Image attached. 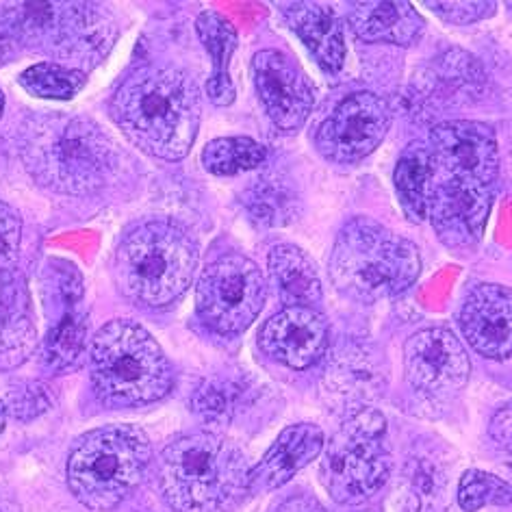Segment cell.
<instances>
[{
    "mask_svg": "<svg viewBox=\"0 0 512 512\" xmlns=\"http://www.w3.org/2000/svg\"><path fill=\"white\" fill-rule=\"evenodd\" d=\"M109 111L124 137L150 157L181 161L202 118L198 83L174 66H139L115 89Z\"/></svg>",
    "mask_w": 512,
    "mask_h": 512,
    "instance_id": "6da1fadb",
    "label": "cell"
},
{
    "mask_svg": "<svg viewBox=\"0 0 512 512\" xmlns=\"http://www.w3.org/2000/svg\"><path fill=\"white\" fill-rule=\"evenodd\" d=\"M20 155L37 183L63 196H89L120 168V150L83 115H44L27 122Z\"/></svg>",
    "mask_w": 512,
    "mask_h": 512,
    "instance_id": "7a4b0ae2",
    "label": "cell"
},
{
    "mask_svg": "<svg viewBox=\"0 0 512 512\" xmlns=\"http://www.w3.org/2000/svg\"><path fill=\"white\" fill-rule=\"evenodd\" d=\"M157 482L176 512H230L250 493V469L237 443L200 430L165 445Z\"/></svg>",
    "mask_w": 512,
    "mask_h": 512,
    "instance_id": "3957f363",
    "label": "cell"
},
{
    "mask_svg": "<svg viewBox=\"0 0 512 512\" xmlns=\"http://www.w3.org/2000/svg\"><path fill=\"white\" fill-rule=\"evenodd\" d=\"M200 250L185 228L150 220L131 228L113 259V280L122 296L144 309H165L194 283Z\"/></svg>",
    "mask_w": 512,
    "mask_h": 512,
    "instance_id": "277c9868",
    "label": "cell"
},
{
    "mask_svg": "<svg viewBox=\"0 0 512 512\" xmlns=\"http://www.w3.org/2000/svg\"><path fill=\"white\" fill-rule=\"evenodd\" d=\"M330 280L345 298L374 304L400 296L419 278L415 243L369 217L345 224L330 254Z\"/></svg>",
    "mask_w": 512,
    "mask_h": 512,
    "instance_id": "5b68a950",
    "label": "cell"
},
{
    "mask_svg": "<svg viewBox=\"0 0 512 512\" xmlns=\"http://www.w3.org/2000/svg\"><path fill=\"white\" fill-rule=\"evenodd\" d=\"M89 380L102 404L146 406L172 391L174 371L144 326L113 319L89 343Z\"/></svg>",
    "mask_w": 512,
    "mask_h": 512,
    "instance_id": "8992f818",
    "label": "cell"
},
{
    "mask_svg": "<svg viewBox=\"0 0 512 512\" xmlns=\"http://www.w3.org/2000/svg\"><path fill=\"white\" fill-rule=\"evenodd\" d=\"M152 443L142 428L105 426L74 443L68 456V489L89 510H113L144 480Z\"/></svg>",
    "mask_w": 512,
    "mask_h": 512,
    "instance_id": "52a82bcc",
    "label": "cell"
},
{
    "mask_svg": "<svg viewBox=\"0 0 512 512\" xmlns=\"http://www.w3.org/2000/svg\"><path fill=\"white\" fill-rule=\"evenodd\" d=\"M391 467L387 419L376 408H365L328 441L319 480L335 502L354 506L367 502L387 484Z\"/></svg>",
    "mask_w": 512,
    "mask_h": 512,
    "instance_id": "ba28073f",
    "label": "cell"
},
{
    "mask_svg": "<svg viewBox=\"0 0 512 512\" xmlns=\"http://www.w3.org/2000/svg\"><path fill=\"white\" fill-rule=\"evenodd\" d=\"M105 22L87 3L0 5V57L11 46H27L59 57L89 53L105 42Z\"/></svg>",
    "mask_w": 512,
    "mask_h": 512,
    "instance_id": "9c48e42d",
    "label": "cell"
},
{
    "mask_svg": "<svg viewBox=\"0 0 512 512\" xmlns=\"http://www.w3.org/2000/svg\"><path fill=\"white\" fill-rule=\"evenodd\" d=\"M267 298L263 272L252 259L226 252L204 267L196 289L200 322L222 337L241 335L259 317Z\"/></svg>",
    "mask_w": 512,
    "mask_h": 512,
    "instance_id": "30bf717a",
    "label": "cell"
},
{
    "mask_svg": "<svg viewBox=\"0 0 512 512\" xmlns=\"http://www.w3.org/2000/svg\"><path fill=\"white\" fill-rule=\"evenodd\" d=\"M44 306L48 332L42 343V363L53 374L76 369L87 352L89 319L83 302V278L63 259H50L44 270Z\"/></svg>",
    "mask_w": 512,
    "mask_h": 512,
    "instance_id": "8fae6325",
    "label": "cell"
},
{
    "mask_svg": "<svg viewBox=\"0 0 512 512\" xmlns=\"http://www.w3.org/2000/svg\"><path fill=\"white\" fill-rule=\"evenodd\" d=\"M469 354L452 330L424 328L404 343V376L426 402L445 404L467 387Z\"/></svg>",
    "mask_w": 512,
    "mask_h": 512,
    "instance_id": "7c38bea8",
    "label": "cell"
},
{
    "mask_svg": "<svg viewBox=\"0 0 512 512\" xmlns=\"http://www.w3.org/2000/svg\"><path fill=\"white\" fill-rule=\"evenodd\" d=\"M391 120L389 102L378 94H350L319 124L315 146L319 155L332 163H358L382 144Z\"/></svg>",
    "mask_w": 512,
    "mask_h": 512,
    "instance_id": "4fadbf2b",
    "label": "cell"
},
{
    "mask_svg": "<svg viewBox=\"0 0 512 512\" xmlns=\"http://www.w3.org/2000/svg\"><path fill=\"white\" fill-rule=\"evenodd\" d=\"M493 207V187L465 183L434 170L428 189V220L443 246L471 248L482 239Z\"/></svg>",
    "mask_w": 512,
    "mask_h": 512,
    "instance_id": "5bb4252c",
    "label": "cell"
},
{
    "mask_svg": "<svg viewBox=\"0 0 512 512\" xmlns=\"http://www.w3.org/2000/svg\"><path fill=\"white\" fill-rule=\"evenodd\" d=\"M428 148L437 172L465 183L495 187L499 146L489 124L473 120L443 122L430 131Z\"/></svg>",
    "mask_w": 512,
    "mask_h": 512,
    "instance_id": "9a60e30c",
    "label": "cell"
},
{
    "mask_svg": "<svg viewBox=\"0 0 512 512\" xmlns=\"http://www.w3.org/2000/svg\"><path fill=\"white\" fill-rule=\"evenodd\" d=\"M252 79L267 118L285 133L298 131L315 107L309 76L280 50H259L252 59Z\"/></svg>",
    "mask_w": 512,
    "mask_h": 512,
    "instance_id": "2e32d148",
    "label": "cell"
},
{
    "mask_svg": "<svg viewBox=\"0 0 512 512\" xmlns=\"http://www.w3.org/2000/svg\"><path fill=\"white\" fill-rule=\"evenodd\" d=\"M384 391V365L365 343H345L330 356L322 378V393L332 411L356 415Z\"/></svg>",
    "mask_w": 512,
    "mask_h": 512,
    "instance_id": "e0dca14e",
    "label": "cell"
},
{
    "mask_svg": "<svg viewBox=\"0 0 512 512\" xmlns=\"http://www.w3.org/2000/svg\"><path fill=\"white\" fill-rule=\"evenodd\" d=\"M259 348L289 369H309L328 350L326 317L306 306H285L263 324Z\"/></svg>",
    "mask_w": 512,
    "mask_h": 512,
    "instance_id": "ac0fdd59",
    "label": "cell"
},
{
    "mask_svg": "<svg viewBox=\"0 0 512 512\" xmlns=\"http://www.w3.org/2000/svg\"><path fill=\"white\" fill-rule=\"evenodd\" d=\"M458 324L465 341L484 358H512V289L493 283L471 289Z\"/></svg>",
    "mask_w": 512,
    "mask_h": 512,
    "instance_id": "d6986e66",
    "label": "cell"
},
{
    "mask_svg": "<svg viewBox=\"0 0 512 512\" xmlns=\"http://www.w3.org/2000/svg\"><path fill=\"white\" fill-rule=\"evenodd\" d=\"M324 445V430L315 424L285 428L267 454L250 469V493H267L285 486L322 454Z\"/></svg>",
    "mask_w": 512,
    "mask_h": 512,
    "instance_id": "ffe728a7",
    "label": "cell"
},
{
    "mask_svg": "<svg viewBox=\"0 0 512 512\" xmlns=\"http://www.w3.org/2000/svg\"><path fill=\"white\" fill-rule=\"evenodd\" d=\"M37 345L40 337L27 280L16 270L0 274V369L24 365Z\"/></svg>",
    "mask_w": 512,
    "mask_h": 512,
    "instance_id": "44dd1931",
    "label": "cell"
},
{
    "mask_svg": "<svg viewBox=\"0 0 512 512\" xmlns=\"http://www.w3.org/2000/svg\"><path fill=\"white\" fill-rule=\"evenodd\" d=\"M452 458L434 443H419L408 454L400 476L402 512H443L450 491Z\"/></svg>",
    "mask_w": 512,
    "mask_h": 512,
    "instance_id": "7402d4cb",
    "label": "cell"
},
{
    "mask_svg": "<svg viewBox=\"0 0 512 512\" xmlns=\"http://www.w3.org/2000/svg\"><path fill=\"white\" fill-rule=\"evenodd\" d=\"M484 85V70L476 57L465 50H450L432 63L424 74H417L415 96L421 100V109L443 105H465L476 98Z\"/></svg>",
    "mask_w": 512,
    "mask_h": 512,
    "instance_id": "603a6c76",
    "label": "cell"
},
{
    "mask_svg": "<svg viewBox=\"0 0 512 512\" xmlns=\"http://www.w3.org/2000/svg\"><path fill=\"white\" fill-rule=\"evenodd\" d=\"M280 14L309 48L319 68L328 74H337L343 68L345 40L335 9L317 3H287L280 5Z\"/></svg>",
    "mask_w": 512,
    "mask_h": 512,
    "instance_id": "cb8c5ba5",
    "label": "cell"
},
{
    "mask_svg": "<svg viewBox=\"0 0 512 512\" xmlns=\"http://www.w3.org/2000/svg\"><path fill=\"white\" fill-rule=\"evenodd\" d=\"M350 29L367 44L415 46L426 33V20L411 3H354Z\"/></svg>",
    "mask_w": 512,
    "mask_h": 512,
    "instance_id": "d4e9b609",
    "label": "cell"
},
{
    "mask_svg": "<svg viewBox=\"0 0 512 512\" xmlns=\"http://www.w3.org/2000/svg\"><path fill=\"white\" fill-rule=\"evenodd\" d=\"M267 267H270L280 300L287 306L315 309V304L322 302V278H319L317 265L302 248L278 243L267 256Z\"/></svg>",
    "mask_w": 512,
    "mask_h": 512,
    "instance_id": "484cf974",
    "label": "cell"
},
{
    "mask_svg": "<svg viewBox=\"0 0 512 512\" xmlns=\"http://www.w3.org/2000/svg\"><path fill=\"white\" fill-rule=\"evenodd\" d=\"M196 33L213 61V74L207 94L217 107H228L235 100V83L230 79V59L237 48V31L230 20L217 11H202L196 20Z\"/></svg>",
    "mask_w": 512,
    "mask_h": 512,
    "instance_id": "4316f807",
    "label": "cell"
},
{
    "mask_svg": "<svg viewBox=\"0 0 512 512\" xmlns=\"http://www.w3.org/2000/svg\"><path fill=\"white\" fill-rule=\"evenodd\" d=\"M432 178V152L426 144L404 150L393 172V187L406 217L415 224L428 220V189Z\"/></svg>",
    "mask_w": 512,
    "mask_h": 512,
    "instance_id": "83f0119b",
    "label": "cell"
},
{
    "mask_svg": "<svg viewBox=\"0 0 512 512\" xmlns=\"http://www.w3.org/2000/svg\"><path fill=\"white\" fill-rule=\"evenodd\" d=\"M243 204L261 226H285L298 215L296 191L276 176L256 178L243 194Z\"/></svg>",
    "mask_w": 512,
    "mask_h": 512,
    "instance_id": "f1b7e54d",
    "label": "cell"
},
{
    "mask_svg": "<svg viewBox=\"0 0 512 512\" xmlns=\"http://www.w3.org/2000/svg\"><path fill=\"white\" fill-rule=\"evenodd\" d=\"M267 150L250 137H220L202 150L204 170L215 176H235L259 168Z\"/></svg>",
    "mask_w": 512,
    "mask_h": 512,
    "instance_id": "f546056e",
    "label": "cell"
},
{
    "mask_svg": "<svg viewBox=\"0 0 512 512\" xmlns=\"http://www.w3.org/2000/svg\"><path fill=\"white\" fill-rule=\"evenodd\" d=\"M248 387L237 378L213 376L204 380L191 395V408L211 424H228L246 398Z\"/></svg>",
    "mask_w": 512,
    "mask_h": 512,
    "instance_id": "4dcf8cb0",
    "label": "cell"
},
{
    "mask_svg": "<svg viewBox=\"0 0 512 512\" xmlns=\"http://www.w3.org/2000/svg\"><path fill=\"white\" fill-rule=\"evenodd\" d=\"M18 83L37 98L72 100L85 87L87 76L81 70L63 66V63L42 61L24 70Z\"/></svg>",
    "mask_w": 512,
    "mask_h": 512,
    "instance_id": "1f68e13d",
    "label": "cell"
},
{
    "mask_svg": "<svg viewBox=\"0 0 512 512\" xmlns=\"http://www.w3.org/2000/svg\"><path fill=\"white\" fill-rule=\"evenodd\" d=\"M458 504L465 512H478L486 506H510L512 484L489 471L469 469L458 484Z\"/></svg>",
    "mask_w": 512,
    "mask_h": 512,
    "instance_id": "d6a6232c",
    "label": "cell"
},
{
    "mask_svg": "<svg viewBox=\"0 0 512 512\" xmlns=\"http://www.w3.org/2000/svg\"><path fill=\"white\" fill-rule=\"evenodd\" d=\"M5 406L11 417L22 421V424H29L48 411L50 398L40 382H22L16 389H11Z\"/></svg>",
    "mask_w": 512,
    "mask_h": 512,
    "instance_id": "836d02e7",
    "label": "cell"
},
{
    "mask_svg": "<svg viewBox=\"0 0 512 512\" xmlns=\"http://www.w3.org/2000/svg\"><path fill=\"white\" fill-rule=\"evenodd\" d=\"M22 217L14 207L0 200V274L11 272L20 256Z\"/></svg>",
    "mask_w": 512,
    "mask_h": 512,
    "instance_id": "e575fe53",
    "label": "cell"
},
{
    "mask_svg": "<svg viewBox=\"0 0 512 512\" xmlns=\"http://www.w3.org/2000/svg\"><path fill=\"white\" fill-rule=\"evenodd\" d=\"M430 11H434L441 20L456 24V27H465L495 16L497 5L495 3H428Z\"/></svg>",
    "mask_w": 512,
    "mask_h": 512,
    "instance_id": "d590c367",
    "label": "cell"
},
{
    "mask_svg": "<svg viewBox=\"0 0 512 512\" xmlns=\"http://www.w3.org/2000/svg\"><path fill=\"white\" fill-rule=\"evenodd\" d=\"M489 437L495 445L499 456L512 469V406L497 411L489 424Z\"/></svg>",
    "mask_w": 512,
    "mask_h": 512,
    "instance_id": "8d00e7d4",
    "label": "cell"
},
{
    "mask_svg": "<svg viewBox=\"0 0 512 512\" xmlns=\"http://www.w3.org/2000/svg\"><path fill=\"white\" fill-rule=\"evenodd\" d=\"M270 512H328L319 499H315L309 493H296L283 502H278Z\"/></svg>",
    "mask_w": 512,
    "mask_h": 512,
    "instance_id": "74e56055",
    "label": "cell"
},
{
    "mask_svg": "<svg viewBox=\"0 0 512 512\" xmlns=\"http://www.w3.org/2000/svg\"><path fill=\"white\" fill-rule=\"evenodd\" d=\"M5 421H7V406L0 400V434L5 430Z\"/></svg>",
    "mask_w": 512,
    "mask_h": 512,
    "instance_id": "f35d334b",
    "label": "cell"
},
{
    "mask_svg": "<svg viewBox=\"0 0 512 512\" xmlns=\"http://www.w3.org/2000/svg\"><path fill=\"white\" fill-rule=\"evenodd\" d=\"M0 512H20L14 504H9V502H0Z\"/></svg>",
    "mask_w": 512,
    "mask_h": 512,
    "instance_id": "ab89813d",
    "label": "cell"
},
{
    "mask_svg": "<svg viewBox=\"0 0 512 512\" xmlns=\"http://www.w3.org/2000/svg\"><path fill=\"white\" fill-rule=\"evenodd\" d=\"M3 111H5V94L0 92V118H3Z\"/></svg>",
    "mask_w": 512,
    "mask_h": 512,
    "instance_id": "60d3db41",
    "label": "cell"
},
{
    "mask_svg": "<svg viewBox=\"0 0 512 512\" xmlns=\"http://www.w3.org/2000/svg\"><path fill=\"white\" fill-rule=\"evenodd\" d=\"M510 7H512V5H510Z\"/></svg>",
    "mask_w": 512,
    "mask_h": 512,
    "instance_id": "b9f144b4",
    "label": "cell"
}]
</instances>
